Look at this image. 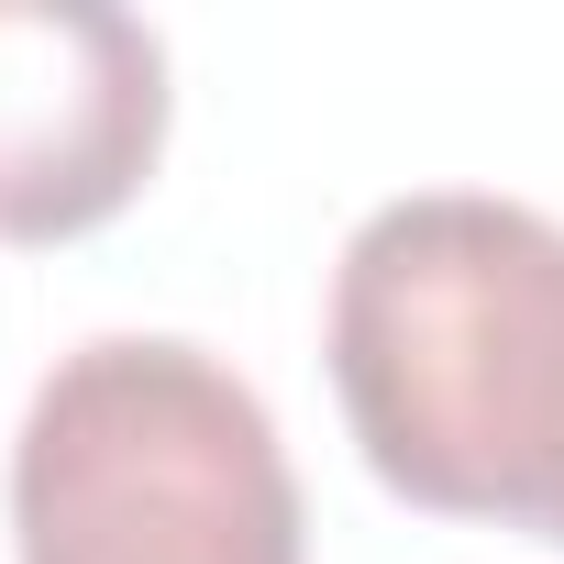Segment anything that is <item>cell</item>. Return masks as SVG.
I'll use <instances>...</instances> for the list:
<instances>
[{
    "mask_svg": "<svg viewBox=\"0 0 564 564\" xmlns=\"http://www.w3.org/2000/svg\"><path fill=\"white\" fill-rule=\"evenodd\" d=\"M12 542L23 564H311L265 399L177 333L56 355L12 443Z\"/></svg>",
    "mask_w": 564,
    "mask_h": 564,
    "instance_id": "obj_2",
    "label": "cell"
},
{
    "mask_svg": "<svg viewBox=\"0 0 564 564\" xmlns=\"http://www.w3.org/2000/svg\"><path fill=\"white\" fill-rule=\"evenodd\" d=\"M322 344L399 498L564 542V221L487 188L366 210Z\"/></svg>",
    "mask_w": 564,
    "mask_h": 564,
    "instance_id": "obj_1",
    "label": "cell"
},
{
    "mask_svg": "<svg viewBox=\"0 0 564 564\" xmlns=\"http://www.w3.org/2000/svg\"><path fill=\"white\" fill-rule=\"evenodd\" d=\"M166 144V45L111 0H0V243L111 221Z\"/></svg>",
    "mask_w": 564,
    "mask_h": 564,
    "instance_id": "obj_3",
    "label": "cell"
}]
</instances>
